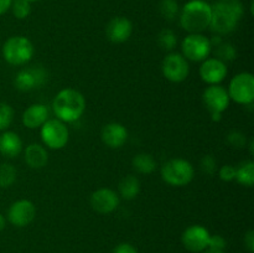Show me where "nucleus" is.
<instances>
[{
  "mask_svg": "<svg viewBox=\"0 0 254 253\" xmlns=\"http://www.w3.org/2000/svg\"><path fill=\"white\" fill-rule=\"evenodd\" d=\"M210 29L217 35H228L235 31L243 15V5L240 0H226L211 6Z\"/></svg>",
  "mask_w": 254,
  "mask_h": 253,
  "instance_id": "obj_1",
  "label": "nucleus"
},
{
  "mask_svg": "<svg viewBox=\"0 0 254 253\" xmlns=\"http://www.w3.org/2000/svg\"><path fill=\"white\" fill-rule=\"evenodd\" d=\"M180 25L189 34H201L210 27L211 5L205 0H191L186 2L180 11Z\"/></svg>",
  "mask_w": 254,
  "mask_h": 253,
  "instance_id": "obj_2",
  "label": "nucleus"
},
{
  "mask_svg": "<svg viewBox=\"0 0 254 253\" xmlns=\"http://www.w3.org/2000/svg\"><path fill=\"white\" fill-rule=\"evenodd\" d=\"M54 113L64 123L76 122L86 109V101L82 93L72 88L60 91L52 102Z\"/></svg>",
  "mask_w": 254,
  "mask_h": 253,
  "instance_id": "obj_3",
  "label": "nucleus"
},
{
  "mask_svg": "<svg viewBox=\"0 0 254 253\" xmlns=\"http://www.w3.org/2000/svg\"><path fill=\"white\" fill-rule=\"evenodd\" d=\"M34 56V45L25 36H11L4 42L2 57L14 66L27 63Z\"/></svg>",
  "mask_w": 254,
  "mask_h": 253,
  "instance_id": "obj_4",
  "label": "nucleus"
},
{
  "mask_svg": "<svg viewBox=\"0 0 254 253\" xmlns=\"http://www.w3.org/2000/svg\"><path fill=\"white\" fill-rule=\"evenodd\" d=\"M161 178L171 186H185L193 179V166L185 159H170L161 166Z\"/></svg>",
  "mask_w": 254,
  "mask_h": 253,
  "instance_id": "obj_5",
  "label": "nucleus"
},
{
  "mask_svg": "<svg viewBox=\"0 0 254 253\" xmlns=\"http://www.w3.org/2000/svg\"><path fill=\"white\" fill-rule=\"evenodd\" d=\"M202 99L211 118L215 122L221 121L222 113L228 108L231 101L227 89L220 84H210L203 92Z\"/></svg>",
  "mask_w": 254,
  "mask_h": 253,
  "instance_id": "obj_6",
  "label": "nucleus"
},
{
  "mask_svg": "<svg viewBox=\"0 0 254 253\" xmlns=\"http://www.w3.org/2000/svg\"><path fill=\"white\" fill-rule=\"evenodd\" d=\"M228 96L230 99H233L236 103L252 104L254 101V77L250 72L238 73L231 79L228 86Z\"/></svg>",
  "mask_w": 254,
  "mask_h": 253,
  "instance_id": "obj_7",
  "label": "nucleus"
},
{
  "mask_svg": "<svg viewBox=\"0 0 254 253\" xmlns=\"http://www.w3.org/2000/svg\"><path fill=\"white\" fill-rule=\"evenodd\" d=\"M69 138L68 128L60 119H47L41 126V139L46 146L59 150L66 146Z\"/></svg>",
  "mask_w": 254,
  "mask_h": 253,
  "instance_id": "obj_8",
  "label": "nucleus"
},
{
  "mask_svg": "<svg viewBox=\"0 0 254 253\" xmlns=\"http://www.w3.org/2000/svg\"><path fill=\"white\" fill-rule=\"evenodd\" d=\"M211 45L210 39L202 34H189L184 39L181 44V50H183V56L190 61L200 62L203 61L211 54Z\"/></svg>",
  "mask_w": 254,
  "mask_h": 253,
  "instance_id": "obj_9",
  "label": "nucleus"
},
{
  "mask_svg": "<svg viewBox=\"0 0 254 253\" xmlns=\"http://www.w3.org/2000/svg\"><path fill=\"white\" fill-rule=\"evenodd\" d=\"M161 71L164 77L170 82H183L188 78L190 66L185 57L178 52H170L165 59L163 60Z\"/></svg>",
  "mask_w": 254,
  "mask_h": 253,
  "instance_id": "obj_10",
  "label": "nucleus"
},
{
  "mask_svg": "<svg viewBox=\"0 0 254 253\" xmlns=\"http://www.w3.org/2000/svg\"><path fill=\"white\" fill-rule=\"evenodd\" d=\"M210 236V232L203 226L192 225L184 231L181 241L186 250H189L190 252L198 253L207 250Z\"/></svg>",
  "mask_w": 254,
  "mask_h": 253,
  "instance_id": "obj_11",
  "label": "nucleus"
},
{
  "mask_svg": "<svg viewBox=\"0 0 254 253\" xmlns=\"http://www.w3.org/2000/svg\"><path fill=\"white\" fill-rule=\"evenodd\" d=\"M36 215L35 205L29 200H19L11 203L7 211V220L16 227H25L34 221Z\"/></svg>",
  "mask_w": 254,
  "mask_h": 253,
  "instance_id": "obj_12",
  "label": "nucleus"
},
{
  "mask_svg": "<svg viewBox=\"0 0 254 253\" xmlns=\"http://www.w3.org/2000/svg\"><path fill=\"white\" fill-rule=\"evenodd\" d=\"M119 196L111 189H98L91 196V206L98 213H111L118 207Z\"/></svg>",
  "mask_w": 254,
  "mask_h": 253,
  "instance_id": "obj_13",
  "label": "nucleus"
},
{
  "mask_svg": "<svg viewBox=\"0 0 254 253\" xmlns=\"http://www.w3.org/2000/svg\"><path fill=\"white\" fill-rule=\"evenodd\" d=\"M227 76V66L225 62L216 59L203 60L200 67V77L208 84H218Z\"/></svg>",
  "mask_w": 254,
  "mask_h": 253,
  "instance_id": "obj_14",
  "label": "nucleus"
},
{
  "mask_svg": "<svg viewBox=\"0 0 254 253\" xmlns=\"http://www.w3.org/2000/svg\"><path fill=\"white\" fill-rule=\"evenodd\" d=\"M133 32V24L124 16L113 17L106 27V35L109 41L114 44H122L128 41Z\"/></svg>",
  "mask_w": 254,
  "mask_h": 253,
  "instance_id": "obj_15",
  "label": "nucleus"
},
{
  "mask_svg": "<svg viewBox=\"0 0 254 253\" xmlns=\"http://www.w3.org/2000/svg\"><path fill=\"white\" fill-rule=\"evenodd\" d=\"M102 140L107 146L118 149L126 144L128 139V130L121 123H109L102 129Z\"/></svg>",
  "mask_w": 254,
  "mask_h": 253,
  "instance_id": "obj_16",
  "label": "nucleus"
},
{
  "mask_svg": "<svg viewBox=\"0 0 254 253\" xmlns=\"http://www.w3.org/2000/svg\"><path fill=\"white\" fill-rule=\"evenodd\" d=\"M45 81V73L42 69H22L15 78V87L20 91H31L41 86Z\"/></svg>",
  "mask_w": 254,
  "mask_h": 253,
  "instance_id": "obj_17",
  "label": "nucleus"
},
{
  "mask_svg": "<svg viewBox=\"0 0 254 253\" xmlns=\"http://www.w3.org/2000/svg\"><path fill=\"white\" fill-rule=\"evenodd\" d=\"M49 119V109L44 104H31L22 113V124L29 129H36Z\"/></svg>",
  "mask_w": 254,
  "mask_h": 253,
  "instance_id": "obj_18",
  "label": "nucleus"
},
{
  "mask_svg": "<svg viewBox=\"0 0 254 253\" xmlns=\"http://www.w3.org/2000/svg\"><path fill=\"white\" fill-rule=\"evenodd\" d=\"M22 149V141L14 131H4L0 135V153L5 158H16Z\"/></svg>",
  "mask_w": 254,
  "mask_h": 253,
  "instance_id": "obj_19",
  "label": "nucleus"
},
{
  "mask_svg": "<svg viewBox=\"0 0 254 253\" xmlns=\"http://www.w3.org/2000/svg\"><path fill=\"white\" fill-rule=\"evenodd\" d=\"M25 161L31 169H41L49 161V154L40 144H30L25 150Z\"/></svg>",
  "mask_w": 254,
  "mask_h": 253,
  "instance_id": "obj_20",
  "label": "nucleus"
},
{
  "mask_svg": "<svg viewBox=\"0 0 254 253\" xmlns=\"http://www.w3.org/2000/svg\"><path fill=\"white\" fill-rule=\"evenodd\" d=\"M140 191V181L134 175L123 178L119 183V193L124 200H134Z\"/></svg>",
  "mask_w": 254,
  "mask_h": 253,
  "instance_id": "obj_21",
  "label": "nucleus"
},
{
  "mask_svg": "<svg viewBox=\"0 0 254 253\" xmlns=\"http://www.w3.org/2000/svg\"><path fill=\"white\" fill-rule=\"evenodd\" d=\"M133 168L140 174H151L156 169V161L150 154L140 153L133 158Z\"/></svg>",
  "mask_w": 254,
  "mask_h": 253,
  "instance_id": "obj_22",
  "label": "nucleus"
},
{
  "mask_svg": "<svg viewBox=\"0 0 254 253\" xmlns=\"http://www.w3.org/2000/svg\"><path fill=\"white\" fill-rule=\"evenodd\" d=\"M236 180L243 186L252 188L254 184V163L253 161H245L236 169Z\"/></svg>",
  "mask_w": 254,
  "mask_h": 253,
  "instance_id": "obj_23",
  "label": "nucleus"
},
{
  "mask_svg": "<svg viewBox=\"0 0 254 253\" xmlns=\"http://www.w3.org/2000/svg\"><path fill=\"white\" fill-rule=\"evenodd\" d=\"M159 12L168 21H174L180 14V7L176 0H161L159 2Z\"/></svg>",
  "mask_w": 254,
  "mask_h": 253,
  "instance_id": "obj_24",
  "label": "nucleus"
},
{
  "mask_svg": "<svg viewBox=\"0 0 254 253\" xmlns=\"http://www.w3.org/2000/svg\"><path fill=\"white\" fill-rule=\"evenodd\" d=\"M16 169L11 164H1L0 165V189L10 188L16 180Z\"/></svg>",
  "mask_w": 254,
  "mask_h": 253,
  "instance_id": "obj_25",
  "label": "nucleus"
},
{
  "mask_svg": "<svg viewBox=\"0 0 254 253\" xmlns=\"http://www.w3.org/2000/svg\"><path fill=\"white\" fill-rule=\"evenodd\" d=\"M158 44L164 51H173L178 44V37L173 30L164 29L158 35Z\"/></svg>",
  "mask_w": 254,
  "mask_h": 253,
  "instance_id": "obj_26",
  "label": "nucleus"
},
{
  "mask_svg": "<svg viewBox=\"0 0 254 253\" xmlns=\"http://www.w3.org/2000/svg\"><path fill=\"white\" fill-rule=\"evenodd\" d=\"M216 59L221 60L222 62L226 61H233L237 57V51L233 45L228 44V42H221L216 49Z\"/></svg>",
  "mask_w": 254,
  "mask_h": 253,
  "instance_id": "obj_27",
  "label": "nucleus"
},
{
  "mask_svg": "<svg viewBox=\"0 0 254 253\" xmlns=\"http://www.w3.org/2000/svg\"><path fill=\"white\" fill-rule=\"evenodd\" d=\"M10 7H11L14 16L20 20L26 19L31 12V5L26 0H14V1H11Z\"/></svg>",
  "mask_w": 254,
  "mask_h": 253,
  "instance_id": "obj_28",
  "label": "nucleus"
},
{
  "mask_svg": "<svg viewBox=\"0 0 254 253\" xmlns=\"http://www.w3.org/2000/svg\"><path fill=\"white\" fill-rule=\"evenodd\" d=\"M14 119V111L7 103H0V131L6 130L12 123Z\"/></svg>",
  "mask_w": 254,
  "mask_h": 253,
  "instance_id": "obj_29",
  "label": "nucleus"
},
{
  "mask_svg": "<svg viewBox=\"0 0 254 253\" xmlns=\"http://www.w3.org/2000/svg\"><path fill=\"white\" fill-rule=\"evenodd\" d=\"M227 141L233 148L241 149L246 145V136L238 130H232L227 134Z\"/></svg>",
  "mask_w": 254,
  "mask_h": 253,
  "instance_id": "obj_30",
  "label": "nucleus"
},
{
  "mask_svg": "<svg viewBox=\"0 0 254 253\" xmlns=\"http://www.w3.org/2000/svg\"><path fill=\"white\" fill-rule=\"evenodd\" d=\"M216 169H217V163H216L215 158L211 155L203 156L201 160V170L207 175H213L216 173Z\"/></svg>",
  "mask_w": 254,
  "mask_h": 253,
  "instance_id": "obj_31",
  "label": "nucleus"
},
{
  "mask_svg": "<svg viewBox=\"0 0 254 253\" xmlns=\"http://www.w3.org/2000/svg\"><path fill=\"white\" fill-rule=\"evenodd\" d=\"M220 179L223 181H232L236 179V168L232 165H223L218 171Z\"/></svg>",
  "mask_w": 254,
  "mask_h": 253,
  "instance_id": "obj_32",
  "label": "nucleus"
},
{
  "mask_svg": "<svg viewBox=\"0 0 254 253\" xmlns=\"http://www.w3.org/2000/svg\"><path fill=\"white\" fill-rule=\"evenodd\" d=\"M226 247V240L220 235L210 236V240H208V246L207 248L210 250H217V251H223Z\"/></svg>",
  "mask_w": 254,
  "mask_h": 253,
  "instance_id": "obj_33",
  "label": "nucleus"
},
{
  "mask_svg": "<svg viewBox=\"0 0 254 253\" xmlns=\"http://www.w3.org/2000/svg\"><path fill=\"white\" fill-rule=\"evenodd\" d=\"M113 253H138V251L130 243H121L114 248Z\"/></svg>",
  "mask_w": 254,
  "mask_h": 253,
  "instance_id": "obj_34",
  "label": "nucleus"
},
{
  "mask_svg": "<svg viewBox=\"0 0 254 253\" xmlns=\"http://www.w3.org/2000/svg\"><path fill=\"white\" fill-rule=\"evenodd\" d=\"M245 245L251 253L254 252V232L252 230L248 231L245 235Z\"/></svg>",
  "mask_w": 254,
  "mask_h": 253,
  "instance_id": "obj_35",
  "label": "nucleus"
},
{
  "mask_svg": "<svg viewBox=\"0 0 254 253\" xmlns=\"http://www.w3.org/2000/svg\"><path fill=\"white\" fill-rule=\"evenodd\" d=\"M12 0H0V16L4 15L11 6Z\"/></svg>",
  "mask_w": 254,
  "mask_h": 253,
  "instance_id": "obj_36",
  "label": "nucleus"
},
{
  "mask_svg": "<svg viewBox=\"0 0 254 253\" xmlns=\"http://www.w3.org/2000/svg\"><path fill=\"white\" fill-rule=\"evenodd\" d=\"M5 225H6V220H5L4 216L0 213V231H2L5 228Z\"/></svg>",
  "mask_w": 254,
  "mask_h": 253,
  "instance_id": "obj_37",
  "label": "nucleus"
},
{
  "mask_svg": "<svg viewBox=\"0 0 254 253\" xmlns=\"http://www.w3.org/2000/svg\"><path fill=\"white\" fill-rule=\"evenodd\" d=\"M205 253H225V252H223V251L210 250V248H207V250H205Z\"/></svg>",
  "mask_w": 254,
  "mask_h": 253,
  "instance_id": "obj_38",
  "label": "nucleus"
},
{
  "mask_svg": "<svg viewBox=\"0 0 254 253\" xmlns=\"http://www.w3.org/2000/svg\"><path fill=\"white\" fill-rule=\"evenodd\" d=\"M26 1H29V2H32V1H37V0H26Z\"/></svg>",
  "mask_w": 254,
  "mask_h": 253,
  "instance_id": "obj_39",
  "label": "nucleus"
}]
</instances>
